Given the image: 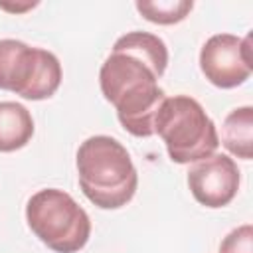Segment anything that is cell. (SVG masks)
Listing matches in <instances>:
<instances>
[{
	"instance_id": "ba28073f",
	"label": "cell",
	"mask_w": 253,
	"mask_h": 253,
	"mask_svg": "<svg viewBox=\"0 0 253 253\" xmlns=\"http://www.w3.org/2000/svg\"><path fill=\"white\" fill-rule=\"evenodd\" d=\"M34 136L30 111L16 101H0V152L24 148Z\"/></svg>"
},
{
	"instance_id": "3957f363",
	"label": "cell",
	"mask_w": 253,
	"mask_h": 253,
	"mask_svg": "<svg viewBox=\"0 0 253 253\" xmlns=\"http://www.w3.org/2000/svg\"><path fill=\"white\" fill-rule=\"evenodd\" d=\"M154 134H158L176 164L198 162L213 154L219 146V134L204 107L188 97H166L154 117Z\"/></svg>"
},
{
	"instance_id": "4fadbf2b",
	"label": "cell",
	"mask_w": 253,
	"mask_h": 253,
	"mask_svg": "<svg viewBox=\"0 0 253 253\" xmlns=\"http://www.w3.org/2000/svg\"><path fill=\"white\" fill-rule=\"evenodd\" d=\"M38 2H28V4H24V6H12V4H4V2H0V8L2 10H10V12H24V10H28V8H34Z\"/></svg>"
},
{
	"instance_id": "7a4b0ae2",
	"label": "cell",
	"mask_w": 253,
	"mask_h": 253,
	"mask_svg": "<svg viewBox=\"0 0 253 253\" xmlns=\"http://www.w3.org/2000/svg\"><path fill=\"white\" fill-rule=\"evenodd\" d=\"M79 188L101 210L126 206L138 186V174L128 150L113 136L95 134L77 150Z\"/></svg>"
},
{
	"instance_id": "6da1fadb",
	"label": "cell",
	"mask_w": 253,
	"mask_h": 253,
	"mask_svg": "<svg viewBox=\"0 0 253 253\" xmlns=\"http://www.w3.org/2000/svg\"><path fill=\"white\" fill-rule=\"evenodd\" d=\"M160 75L144 59L113 49L99 69L103 97L115 107L119 123L132 136H152L154 117L166 99Z\"/></svg>"
},
{
	"instance_id": "9c48e42d",
	"label": "cell",
	"mask_w": 253,
	"mask_h": 253,
	"mask_svg": "<svg viewBox=\"0 0 253 253\" xmlns=\"http://www.w3.org/2000/svg\"><path fill=\"white\" fill-rule=\"evenodd\" d=\"M221 144L237 158L251 160L253 156V107L233 109L221 126Z\"/></svg>"
},
{
	"instance_id": "8992f818",
	"label": "cell",
	"mask_w": 253,
	"mask_h": 253,
	"mask_svg": "<svg viewBox=\"0 0 253 253\" xmlns=\"http://www.w3.org/2000/svg\"><path fill=\"white\" fill-rule=\"evenodd\" d=\"M200 69L206 79L219 89L243 85L253 71L251 36L237 38L233 34L211 36L200 51Z\"/></svg>"
},
{
	"instance_id": "30bf717a",
	"label": "cell",
	"mask_w": 253,
	"mask_h": 253,
	"mask_svg": "<svg viewBox=\"0 0 253 253\" xmlns=\"http://www.w3.org/2000/svg\"><path fill=\"white\" fill-rule=\"evenodd\" d=\"M113 49L126 51V53H132V55L144 59L146 63L152 65V69L160 77L166 71V65H168V47L154 34H148V32H128V34L121 36L115 42Z\"/></svg>"
},
{
	"instance_id": "277c9868",
	"label": "cell",
	"mask_w": 253,
	"mask_h": 253,
	"mask_svg": "<svg viewBox=\"0 0 253 253\" xmlns=\"http://www.w3.org/2000/svg\"><path fill=\"white\" fill-rule=\"evenodd\" d=\"M26 221L32 233L55 253H77L91 235L87 211L57 188L40 190L28 200Z\"/></svg>"
},
{
	"instance_id": "5b68a950",
	"label": "cell",
	"mask_w": 253,
	"mask_h": 253,
	"mask_svg": "<svg viewBox=\"0 0 253 253\" xmlns=\"http://www.w3.org/2000/svg\"><path fill=\"white\" fill-rule=\"evenodd\" d=\"M61 83L59 59L20 40H0V89L28 101L49 99Z\"/></svg>"
},
{
	"instance_id": "52a82bcc",
	"label": "cell",
	"mask_w": 253,
	"mask_h": 253,
	"mask_svg": "<svg viewBox=\"0 0 253 253\" xmlns=\"http://www.w3.org/2000/svg\"><path fill=\"white\" fill-rule=\"evenodd\" d=\"M239 168L227 154H210L194 162L188 170V188L194 200L206 208L227 206L239 190Z\"/></svg>"
},
{
	"instance_id": "8fae6325",
	"label": "cell",
	"mask_w": 253,
	"mask_h": 253,
	"mask_svg": "<svg viewBox=\"0 0 253 253\" xmlns=\"http://www.w3.org/2000/svg\"><path fill=\"white\" fill-rule=\"evenodd\" d=\"M194 8L192 0H138L136 10L138 14L160 26H172L182 22Z\"/></svg>"
},
{
	"instance_id": "7c38bea8",
	"label": "cell",
	"mask_w": 253,
	"mask_h": 253,
	"mask_svg": "<svg viewBox=\"0 0 253 253\" xmlns=\"http://www.w3.org/2000/svg\"><path fill=\"white\" fill-rule=\"evenodd\" d=\"M219 253H253V225L245 223L225 235Z\"/></svg>"
}]
</instances>
